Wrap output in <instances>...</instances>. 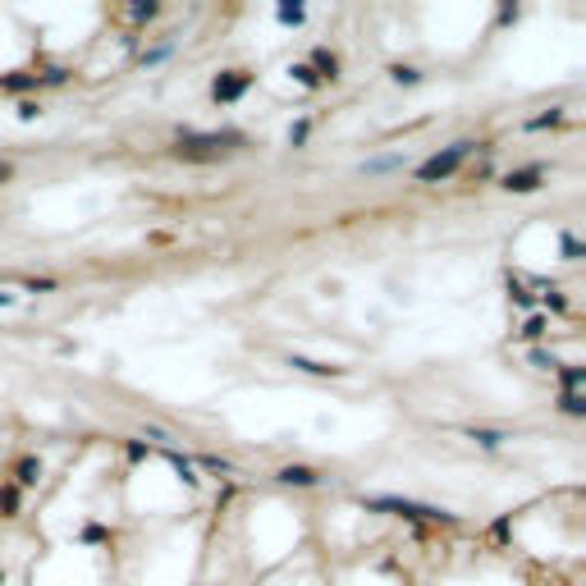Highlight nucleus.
<instances>
[{"label":"nucleus","instance_id":"39448f33","mask_svg":"<svg viewBox=\"0 0 586 586\" xmlns=\"http://www.w3.org/2000/svg\"><path fill=\"white\" fill-rule=\"evenodd\" d=\"M545 179V165H527V170H513L509 179H504V188L509 193H536Z\"/></svg>","mask_w":586,"mask_h":586},{"label":"nucleus","instance_id":"2f4dec72","mask_svg":"<svg viewBox=\"0 0 586 586\" xmlns=\"http://www.w3.org/2000/svg\"><path fill=\"white\" fill-rule=\"evenodd\" d=\"M129 458H133V463H143V458H147V444L143 440H129Z\"/></svg>","mask_w":586,"mask_h":586},{"label":"nucleus","instance_id":"c9c22d12","mask_svg":"<svg viewBox=\"0 0 586 586\" xmlns=\"http://www.w3.org/2000/svg\"><path fill=\"white\" fill-rule=\"evenodd\" d=\"M5 179H10V165H0V184H5Z\"/></svg>","mask_w":586,"mask_h":586},{"label":"nucleus","instance_id":"72a5a7b5","mask_svg":"<svg viewBox=\"0 0 586 586\" xmlns=\"http://www.w3.org/2000/svg\"><path fill=\"white\" fill-rule=\"evenodd\" d=\"M518 19V5H499V23H513Z\"/></svg>","mask_w":586,"mask_h":586},{"label":"nucleus","instance_id":"b1692460","mask_svg":"<svg viewBox=\"0 0 586 586\" xmlns=\"http://www.w3.org/2000/svg\"><path fill=\"white\" fill-rule=\"evenodd\" d=\"M133 19H138V23H143V19H156V14H161V5H156V0H147V5H133Z\"/></svg>","mask_w":586,"mask_h":586},{"label":"nucleus","instance_id":"ddd939ff","mask_svg":"<svg viewBox=\"0 0 586 586\" xmlns=\"http://www.w3.org/2000/svg\"><path fill=\"white\" fill-rule=\"evenodd\" d=\"M467 435H472V440L481 444V449H499V444L509 440V435H504V431H486V426H472V431H467Z\"/></svg>","mask_w":586,"mask_h":586},{"label":"nucleus","instance_id":"393cba45","mask_svg":"<svg viewBox=\"0 0 586 586\" xmlns=\"http://www.w3.org/2000/svg\"><path fill=\"white\" fill-rule=\"evenodd\" d=\"M106 536H111V531L101 527V522H88V527H83V541H88V545H97V541H106Z\"/></svg>","mask_w":586,"mask_h":586},{"label":"nucleus","instance_id":"c85d7f7f","mask_svg":"<svg viewBox=\"0 0 586 586\" xmlns=\"http://www.w3.org/2000/svg\"><path fill=\"white\" fill-rule=\"evenodd\" d=\"M559 247H564V257H568V261H577V257H582V243H577L573 234H564V243H559Z\"/></svg>","mask_w":586,"mask_h":586},{"label":"nucleus","instance_id":"20e7f679","mask_svg":"<svg viewBox=\"0 0 586 586\" xmlns=\"http://www.w3.org/2000/svg\"><path fill=\"white\" fill-rule=\"evenodd\" d=\"M247 88H252V74H243V69L215 74V83H211V101H215V106H234Z\"/></svg>","mask_w":586,"mask_h":586},{"label":"nucleus","instance_id":"aec40b11","mask_svg":"<svg viewBox=\"0 0 586 586\" xmlns=\"http://www.w3.org/2000/svg\"><path fill=\"white\" fill-rule=\"evenodd\" d=\"M0 513H5V518L19 513V486H5V490H0Z\"/></svg>","mask_w":586,"mask_h":586},{"label":"nucleus","instance_id":"1a4fd4ad","mask_svg":"<svg viewBox=\"0 0 586 586\" xmlns=\"http://www.w3.org/2000/svg\"><path fill=\"white\" fill-rule=\"evenodd\" d=\"M389 170H403V152H389V156H366V161H362V174H389Z\"/></svg>","mask_w":586,"mask_h":586},{"label":"nucleus","instance_id":"6e6552de","mask_svg":"<svg viewBox=\"0 0 586 586\" xmlns=\"http://www.w3.org/2000/svg\"><path fill=\"white\" fill-rule=\"evenodd\" d=\"M321 476L311 472V467H302V463H288V467H279V486H316Z\"/></svg>","mask_w":586,"mask_h":586},{"label":"nucleus","instance_id":"dca6fc26","mask_svg":"<svg viewBox=\"0 0 586 586\" xmlns=\"http://www.w3.org/2000/svg\"><path fill=\"white\" fill-rule=\"evenodd\" d=\"M37 88V78L33 74H14V78H0V92H28Z\"/></svg>","mask_w":586,"mask_h":586},{"label":"nucleus","instance_id":"7c9ffc66","mask_svg":"<svg viewBox=\"0 0 586 586\" xmlns=\"http://www.w3.org/2000/svg\"><path fill=\"white\" fill-rule=\"evenodd\" d=\"M23 288H28V293H51V288H56V279H28Z\"/></svg>","mask_w":586,"mask_h":586},{"label":"nucleus","instance_id":"a211bd4d","mask_svg":"<svg viewBox=\"0 0 586 586\" xmlns=\"http://www.w3.org/2000/svg\"><path fill=\"white\" fill-rule=\"evenodd\" d=\"M311 138V120H293L288 124V147H302Z\"/></svg>","mask_w":586,"mask_h":586},{"label":"nucleus","instance_id":"bb28decb","mask_svg":"<svg viewBox=\"0 0 586 586\" xmlns=\"http://www.w3.org/2000/svg\"><path fill=\"white\" fill-rule=\"evenodd\" d=\"M509 298L518 302V307H531V293H527V288L518 284V279H509Z\"/></svg>","mask_w":586,"mask_h":586},{"label":"nucleus","instance_id":"9d476101","mask_svg":"<svg viewBox=\"0 0 586 586\" xmlns=\"http://www.w3.org/2000/svg\"><path fill=\"white\" fill-rule=\"evenodd\" d=\"M14 481H19V490H33L37 481H42V463H37V458H23V463L14 467Z\"/></svg>","mask_w":586,"mask_h":586},{"label":"nucleus","instance_id":"f257e3e1","mask_svg":"<svg viewBox=\"0 0 586 586\" xmlns=\"http://www.w3.org/2000/svg\"><path fill=\"white\" fill-rule=\"evenodd\" d=\"M234 147H243V133H193V129H184L174 156H184V161H215V156L234 152Z\"/></svg>","mask_w":586,"mask_h":586},{"label":"nucleus","instance_id":"412c9836","mask_svg":"<svg viewBox=\"0 0 586 586\" xmlns=\"http://www.w3.org/2000/svg\"><path fill=\"white\" fill-rule=\"evenodd\" d=\"M559 408H564L568 417H582V412H586V398H582V394H568V389H564V398H559Z\"/></svg>","mask_w":586,"mask_h":586},{"label":"nucleus","instance_id":"7ed1b4c3","mask_svg":"<svg viewBox=\"0 0 586 586\" xmlns=\"http://www.w3.org/2000/svg\"><path fill=\"white\" fill-rule=\"evenodd\" d=\"M476 152V143H454V147H444V152H435L431 161H421L417 165V179L421 184H435V179H449L458 165H463L467 156Z\"/></svg>","mask_w":586,"mask_h":586},{"label":"nucleus","instance_id":"f704fd0d","mask_svg":"<svg viewBox=\"0 0 586 586\" xmlns=\"http://www.w3.org/2000/svg\"><path fill=\"white\" fill-rule=\"evenodd\" d=\"M10 302H14V293H0V307H10Z\"/></svg>","mask_w":586,"mask_h":586},{"label":"nucleus","instance_id":"0eeeda50","mask_svg":"<svg viewBox=\"0 0 586 586\" xmlns=\"http://www.w3.org/2000/svg\"><path fill=\"white\" fill-rule=\"evenodd\" d=\"M288 366H293V371H307V376H348L343 366H330V362H311V357H302V353H288Z\"/></svg>","mask_w":586,"mask_h":586},{"label":"nucleus","instance_id":"423d86ee","mask_svg":"<svg viewBox=\"0 0 586 586\" xmlns=\"http://www.w3.org/2000/svg\"><path fill=\"white\" fill-rule=\"evenodd\" d=\"M311 74L321 78V83H334V78H339V56L325 51V46H316V51H311Z\"/></svg>","mask_w":586,"mask_h":586},{"label":"nucleus","instance_id":"4468645a","mask_svg":"<svg viewBox=\"0 0 586 586\" xmlns=\"http://www.w3.org/2000/svg\"><path fill=\"white\" fill-rule=\"evenodd\" d=\"M275 19H279V23H288V28H298V23L307 19V10H302L298 0H293V5H279V10H275Z\"/></svg>","mask_w":586,"mask_h":586},{"label":"nucleus","instance_id":"c756f323","mask_svg":"<svg viewBox=\"0 0 586 586\" xmlns=\"http://www.w3.org/2000/svg\"><path fill=\"white\" fill-rule=\"evenodd\" d=\"M37 83H46V88H60V83H69V74H65V69H51V74L37 78Z\"/></svg>","mask_w":586,"mask_h":586},{"label":"nucleus","instance_id":"9b49d317","mask_svg":"<svg viewBox=\"0 0 586 586\" xmlns=\"http://www.w3.org/2000/svg\"><path fill=\"white\" fill-rule=\"evenodd\" d=\"M389 83H398V88H417L421 69L417 65H389Z\"/></svg>","mask_w":586,"mask_h":586},{"label":"nucleus","instance_id":"4be33fe9","mask_svg":"<svg viewBox=\"0 0 586 586\" xmlns=\"http://www.w3.org/2000/svg\"><path fill=\"white\" fill-rule=\"evenodd\" d=\"M170 463H174V472H179V476H184V486H197V472H193V463H188V458L170 454Z\"/></svg>","mask_w":586,"mask_h":586},{"label":"nucleus","instance_id":"f03ea898","mask_svg":"<svg viewBox=\"0 0 586 586\" xmlns=\"http://www.w3.org/2000/svg\"><path fill=\"white\" fill-rule=\"evenodd\" d=\"M362 509L371 513H394V518H408V522H454L449 509H435V504H417V499H398V495H362Z\"/></svg>","mask_w":586,"mask_h":586},{"label":"nucleus","instance_id":"a878e982","mask_svg":"<svg viewBox=\"0 0 586 586\" xmlns=\"http://www.w3.org/2000/svg\"><path fill=\"white\" fill-rule=\"evenodd\" d=\"M545 334V316H531L527 325H522V339H541Z\"/></svg>","mask_w":586,"mask_h":586},{"label":"nucleus","instance_id":"e433bc0d","mask_svg":"<svg viewBox=\"0 0 586 586\" xmlns=\"http://www.w3.org/2000/svg\"><path fill=\"white\" fill-rule=\"evenodd\" d=\"M0 586H5V573H0Z\"/></svg>","mask_w":586,"mask_h":586},{"label":"nucleus","instance_id":"cd10ccee","mask_svg":"<svg viewBox=\"0 0 586 586\" xmlns=\"http://www.w3.org/2000/svg\"><path fill=\"white\" fill-rule=\"evenodd\" d=\"M37 115H42V106H37V101H19V120H23V124H33Z\"/></svg>","mask_w":586,"mask_h":586},{"label":"nucleus","instance_id":"f3484780","mask_svg":"<svg viewBox=\"0 0 586 586\" xmlns=\"http://www.w3.org/2000/svg\"><path fill=\"white\" fill-rule=\"evenodd\" d=\"M564 120V106H550L545 115H536V120H527V129H554V124Z\"/></svg>","mask_w":586,"mask_h":586},{"label":"nucleus","instance_id":"f8f14e48","mask_svg":"<svg viewBox=\"0 0 586 586\" xmlns=\"http://www.w3.org/2000/svg\"><path fill=\"white\" fill-rule=\"evenodd\" d=\"M170 56H174V42H161V46H147L138 60H143V69H152V65H165Z\"/></svg>","mask_w":586,"mask_h":586},{"label":"nucleus","instance_id":"473e14b6","mask_svg":"<svg viewBox=\"0 0 586 586\" xmlns=\"http://www.w3.org/2000/svg\"><path fill=\"white\" fill-rule=\"evenodd\" d=\"M202 467H211V472H234V463H225V458H202Z\"/></svg>","mask_w":586,"mask_h":586},{"label":"nucleus","instance_id":"2eb2a0df","mask_svg":"<svg viewBox=\"0 0 586 586\" xmlns=\"http://www.w3.org/2000/svg\"><path fill=\"white\" fill-rule=\"evenodd\" d=\"M288 74H293V83H298V88H307V92H316V88H321V78L311 74V65H293Z\"/></svg>","mask_w":586,"mask_h":586},{"label":"nucleus","instance_id":"5701e85b","mask_svg":"<svg viewBox=\"0 0 586 586\" xmlns=\"http://www.w3.org/2000/svg\"><path fill=\"white\" fill-rule=\"evenodd\" d=\"M531 362L541 366V371H559V357H554V353H545V348H536V353H531Z\"/></svg>","mask_w":586,"mask_h":586},{"label":"nucleus","instance_id":"6ab92c4d","mask_svg":"<svg viewBox=\"0 0 586 586\" xmlns=\"http://www.w3.org/2000/svg\"><path fill=\"white\" fill-rule=\"evenodd\" d=\"M559 376H564V389H568V394H577V389L586 385V371H582V366H564Z\"/></svg>","mask_w":586,"mask_h":586}]
</instances>
